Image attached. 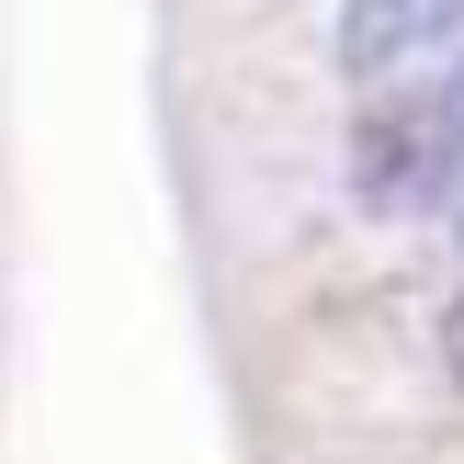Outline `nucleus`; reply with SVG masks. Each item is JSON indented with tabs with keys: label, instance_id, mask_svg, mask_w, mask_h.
Here are the masks:
<instances>
[{
	"label": "nucleus",
	"instance_id": "f257e3e1",
	"mask_svg": "<svg viewBox=\"0 0 464 464\" xmlns=\"http://www.w3.org/2000/svg\"><path fill=\"white\" fill-rule=\"evenodd\" d=\"M340 170H352L362 216H442L453 204V181H464V23L362 102Z\"/></svg>",
	"mask_w": 464,
	"mask_h": 464
},
{
	"label": "nucleus",
	"instance_id": "20e7f679",
	"mask_svg": "<svg viewBox=\"0 0 464 464\" xmlns=\"http://www.w3.org/2000/svg\"><path fill=\"white\" fill-rule=\"evenodd\" d=\"M453 374H464V295H453Z\"/></svg>",
	"mask_w": 464,
	"mask_h": 464
},
{
	"label": "nucleus",
	"instance_id": "7ed1b4c3",
	"mask_svg": "<svg viewBox=\"0 0 464 464\" xmlns=\"http://www.w3.org/2000/svg\"><path fill=\"white\" fill-rule=\"evenodd\" d=\"M442 216H453V261H464V181H453V204H442Z\"/></svg>",
	"mask_w": 464,
	"mask_h": 464
},
{
	"label": "nucleus",
	"instance_id": "f03ea898",
	"mask_svg": "<svg viewBox=\"0 0 464 464\" xmlns=\"http://www.w3.org/2000/svg\"><path fill=\"white\" fill-rule=\"evenodd\" d=\"M464 23V0H340V34H329V68L352 91H385L397 68H420Z\"/></svg>",
	"mask_w": 464,
	"mask_h": 464
}]
</instances>
